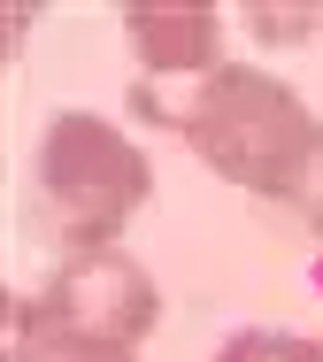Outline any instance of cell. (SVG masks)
I'll return each instance as SVG.
<instances>
[{"mask_svg":"<svg viewBox=\"0 0 323 362\" xmlns=\"http://www.w3.org/2000/svg\"><path fill=\"white\" fill-rule=\"evenodd\" d=\"M123 39H131V62H139L131 85H147V93H185V85L224 70V16L216 8L139 0V8H123Z\"/></svg>","mask_w":323,"mask_h":362,"instance_id":"cell-4","label":"cell"},{"mask_svg":"<svg viewBox=\"0 0 323 362\" xmlns=\"http://www.w3.org/2000/svg\"><path fill=\"white\" fill-rule=\"evenodd\" d=\"M277 209H285V216H300L308 231H323V132H316L308 162H300V177H293V193H285Z\"/></svg>","mask_w":323,"mask_h":362,"instance_id":"cell-8","label":"cell"},{"mask_svg":"<svg viewBox=\"0 0 323 362\" xmlns=\"http://www.w3.org/2000/svg\"><path fill=\"white\" fill-rule=\"evenodd\" d=\"M154 201V162L123 124L92 108H54L31 146V185H23V223L54 262L116 247V231Z\"/></svg>","mask_w":323,"mask_h":362,"instance_id":"cell-1","label":"cell"},{"mask_svg":"<svg viewBox=\"0 0 323 362\" xmlns=\"http://www.w3.org/2000/svg\"><path fill=\"white\" fill-rule=\"evenodd\" d=\"M8 316L39 324V332H70V339H100V347H147L162 324V293L139 255L100 247V255H70L47 270V286L23 293Z\"/></svg>","mask_w":323,"mask_h":362,"instance_id":"cell-3","label":"cell"},{"mask_svg":"<svg viewBox=\"0 0 323 362\" xmlns=\"http://www.w3.org/2000/svg\"><path fill=\"white\" fill-rule=\"evenodd\" d=\"M316 116L285 77L254 70V62H224L216 77H200L185 93V124L177 139L193 146L224 185H239L254 201H285L308 146H316Z\"/></svg>","mask_w":323,"mask_h":362,"instance_id":"cell-2","label":"cell"},{"mask_svg":"<svg viewBox=\"0 0 323 362\" xmlns=\"http://www.w3.org/2000/svg\"><path fill=\"white\" fill-rule=\"evenodd\" d=\"M216 362H323V339L277 332V324H246V332H231V339L216 347Z\"/></svg>","mask_w":323,"mask_h":362,"instance_id":"cell-6","label":"cell"},{"mask_svg":"<svg viewBox=\"0 0 323 362\" xmlns=\"http://www.w3.org/2000/svg\"><path fill=\"white\" fill-rule=\"evenodd\" d=\"M316 23H323L316 0H308V8H269V0H254V8H246V31H254L262 47H300Z\"/></svg>","mask_w":323,"mask_h":362,"instance_id":"cell-7","label":"cell"},{"mask_svg":"<svg viewBox=\"0 0 323 362\" xmlns=\"http://www.w3.org/2000/svg\"><path fill=\"white\" fill-rule=\"evenodd\" d=\"M8 332H16L8 362H139V347H100V339H70V332H39L23 316H8Z\"/></svg>","mask_w":323,"mask_h":362,"instance_id":"cell-5","label":"cell"}]
</instances>
